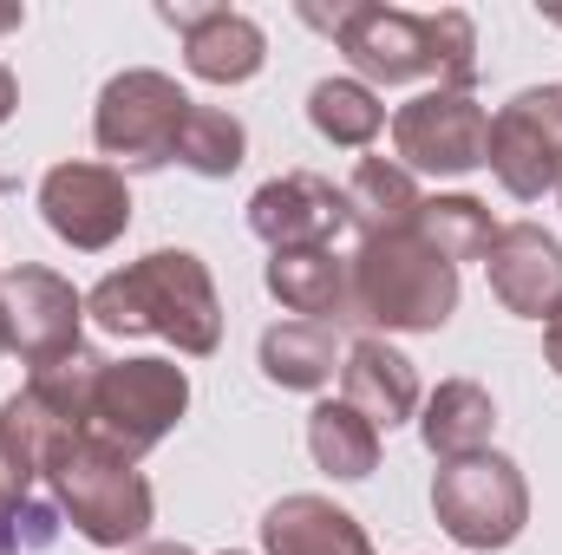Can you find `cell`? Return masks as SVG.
I'll return each mask as SVG.
<instances>
[{
  "instance_id": "cell-4",
  "label": "cell",
  "mask_w": 562,
  "mask_h": 555,
  "mask_svg": "<svg viewBox=\"0 0 562 555\" xmlns=\"http://www.w3.org/2000/svg\"><path fill=\"white\" fill-rule=\"evenodd\" d=\"M40 471L53 477L59 510L72 517V530L92 550H138L150 536L157 497H150V477L138 471V457H125L86 431V438H66Z\"/></svg>"
},
{
  "instance_id": "cell-24",
  "label": "cell",
  "mask_w": 562,
  "mask_h": 555,
  "mask_svg": "<svg viewBox=\"0 0 562 555\" xmlns=\"http://www.w3.org/2000/svg\"><path fill=\"white\" fill-rule=\"evenodd\" d=\"M307 125L327 144H340V150H367V144L380 138V125H386V105L360 79H321L307 92Z\"/></svg>"
},
{
  "instance_id": "cell-25",
  "label": "cell",
  "mask_w": 562,
  "mask_h": 555,
  "mask_svg": "<svg viewBox=\"0 0 562 555\" xmlns=\"http://www.w3.org/2000/svg\"><path fill=\"white\" fill-rule=\"evenodd\" d=\"M243 157H249V132H243V118H229V112H216V105H190L170 163H183V170H196V177H236Z\"/></svg>"
},
{
  "instance_id": "cell-15",
  "label": "cell",
  "mask_w": 562,
  "mask_h": 555,
  "mask_svg": "<svg viewBox=\"0 0 562 555\" xmlns=\"http://www.w3.org/2000/svg\"><path fill=\"white\" fill-rule=\"evenodd\" d=\"M484 269H491V294H497L504 314H517V320H550L562 307V242L543 236L537 223L497 229Z\"/></svg>"
},
{
  "instance_id": "cell-29",
  "label": "cell",
  "mask_w": 562,
  "mask_h": 555,
  "mask_svg": "<svg viewBox=\"0 0 562 555\" xmlns=\"http://www.w3.org/2000/svg\"><path fill=\"white\" fill-rule=\"evenodd\" d=\"M132 555H196V550H183V543H138Z\"/></svg>"
},
{
  "instance_id": "cell-10",
  "label": "cell",
  "mask_w": 562,
  "mask_h": 555,
  "mask_svg": "<svg viewBox=\"0 0 562 555\" xmlns=\"http://www.w3.org/2000/svg\"><path fill=\"white\" fill-rule=\"evenodd\" d=\"M393 150L413 177H471L491 157V112L471 92L431 86L413 105L393 112Z\"/></svg>"
},
{
  "instance_id": "cell-31",
  "label": "cell",
  "mask_w": 562,
  "mask_h": 555,
  "mask_svg": "<svg viewBox=\"0 0 562 555\" xmlns=\"http://www.w3.org/2000/svg\"><path fill=\"white\" fill-rule=\"evenodd\" d=\"M0 353H7V333H0Z\"/></svg>"
},
{
  "instance_id": "cell-5",
  "label": "cell",
  "mask_w": 562,
  "mask_h": 555,
  "mask_svg": "<svg viewBox=\"0 0 562 555\" xmlns=\"http://www.w3.org/2000/svg\"><path fill=\"white\" fill-rule=\"evenodd\" d=\"M431 517L458 550H510L530 530V484L504 451H477V457H451L431 477Z\"/></svg>"
},
{
  "instance_id": "cell-7",
  "label": "cell",
  "mask_w": 562,
  "mask_h": 555,
  "mask_svg": "<svg viewBox=\"0 0 562 555\" xmlns=\"http://www.w3.org/2000/svg\"><path fill=\"white\" fill-rule=\"evenodd\" d=\"M190 92L170 79V72H150L132 66L119 79H105L99 92V112H92V144L105 157H119L125 170H157L177 157V132L190 118Z\"/></svg>"
},
{
  "instance_id": "cell-27",
  "label": "cell",
  "mask_w": 562,
  "mask_h": 555,
  "mask_svg": "<svg viewBox=\"0 0 562 555\" xmlns=\"http://www.w3.org/2000/svg\"><path fill=\"white\" fill-rule=\"evenodd\" d=\"M543 360H550V373L562 380V307L543 320Z\"/></svg>"
},
{
  "instance_id": "cell-19",
  "label": "cell",
  "mask_w": 562,
  "mask_h": 555,
  "mask_svg": "<svg viewBox=\"0 0 562 555\" xmlns=\"http://www.w3.org/2000/svg\"><path fill=\"white\" fill-rule=\"evenodd\" d=\"M491 431H497V406H491V393L477 386V380H445L431 399L419 406V438L431 457H477L484 444H491Z\"/></svg>"
},
{
  "instance_id": "cell-6",
  "label": "cell",
  "mask_w": 562,
  "mask_h": 555,
  "mask_svg": "<svg viewBox=\"0 0 562 555\" xmlns=\"http://www.w3.org/2000/svg\"><path fill=\"white\" fill-rule=\"evenodd\" d=\"M183 412H190V373L177 360H105L92 380L86 431L125 457H144L177 431Z\"/></svg>"
},
{
  "instance_id": "cell-3",
  "label": "cell",
  "mask_w": 562,
  "mask_h": 555,
  "mask_svg": "<svg viewBox=\"0 0 562 555\" xmlns=\"http://www.w3.org/2000/svg\"><path fill=\"white\" fill-rule=\"evenodd\" d=\"M458 314V269L419 229L360 236L347 262V320L367 333H438Z\"/></svg>"
},
{
  "instance_id": "cell-14",
  "label": "cell",
  "mask_w": 562,
  "mask_h": 555,
  "mask_svg": "<svg viewBox=\"0 0 562 555\" xmlns=\"http://www.w3.org/2000/svg\"><path fill=\"white\" fill-rule=\"evenodd\" d=\"M164 20L183 33V66L203 86H249L269 59V39L236 7H164Z\"/></svg>"
},
{
  "instance_id": "cell-8",
  "label": "cell",
  "mask_w": 562,
  "mask_h": 555,
  "mask_svg": "<svg viewBox=\"0 0 562 555\" xmlns=\"http://www.w3.org/2000/svg\"><path fill=\"white\" fill-rule=\"evenodd\" d=\"M105 360H92L86 347L59 366H40L26 373V386L0 406V438L20 464H46L66 438H86V412H92V380H99Z\"/></svg>"
},
{
  "instance_id": "cell-23",
  "label": "cell",
  "mask_w": 562,
  "mask_h": 555,
  "mask_svg": "<svg viewBox=\"0 0 562 555\" xmlns=\"http://www.w3.org/2000/svg\"><path fill=\"white\" fill-rule=\"evenodd\" d=\"M413 229H419V242H431L451 269H458V262H484L491 242H497L491 203H477V196H464V190H451V196H425Z\"/></svg>"
},
{
  "instance_id": "cell-32",
  "label": "cell",
  "mask_w": 562,
  "mask_h": 555,
  "mask_svg": "<svg viewBox=\"0 0 562 555\" xmlns=\"http://www.w3.org/2000/svg\"><path fill=\"white\" fill-rule=\"evenodd\" d=\"M223 555H243V550H223Z\"/></svg>"
},
{
  "instance_id": "cell-2",
  "label": "cell",
  "mask_w": 562,
  "mask_h": 555,
  "mask_svg": "<svg viewBox=\"0 0 562 555\" xmlns=\"http://www.w3.org/2000/svg\"><path fill=\"white\" fill-rule=\"evenodd\" d=\"M86 314L132 340V333H157L170 340L177 353L190 360H210L223 347V301H216V281L210 269L190 256V249H150L144 262L105 275L92 294H86Z\"/></svg>"
},
{
  "instance_id": "cell-30",
  "label": "cell",
  "mask_w": 562,
  "mask_h": 555,
  "mask_svg": "<svg viewBox=\"0 0 562 555\" xmlns=\"http://www.w3.org/2000/svg\"><path fill=\"white\" fill-rule=\"evenodd\" d=\"M20 20H26V13H20V7H0V33H13V26H20Z\"/></svg>"
},
{
  "instance_id": "cell-11",
  "label": "cell",
  "mask_w": 562,
  "mask_h": 555,
  "mask_svg": "<svg viewBox=\"0 0 562 555\" xmlns=\"http://www.w3.org/2000/svg\"><path fill=\"white\" fill-rule=\"evenodd\" d=\"M40 216L66 249L99 256L132 229V183L119 163H53L40 177Z\"/></svg>"
},
{
  "instance_id": "cell-13",
  "label": "cell",
  "mask_w": 562,
  "mask_h": 555,
  "mask_svg": "<svg viewBox=\"0 0 562 555\" xmlns=\"http://www.w3.org/2000/svg\"><path fill=\"white\" fill-rule=\"evenodd\" d=\"M249 229L269 242V256L288 249H327L347 229V190H334L314 170H288L249 196Z\"/></svg>"
},
{
  "instance_id": "cell-21",
  "label": "cell",
  "mask_w": 562,
  "mask_h": 555,
  "mask_svg": "<svg viewBox=\"0 0 562 555\" xmlns=\"http://www.w3.org/2000/svg\"><path fill=\"white\" fill-rule=\"evenodd\" d=\"M334 366H340V347L327 320H281L262 333V380L281 393H321Z\"/></svg>"
},
{
  "instance_id": "cell-22",
  "label": "cell",
  "mask_w": 562,
  "mask_h": 555,
  "mask_svg": "<svg viewBox=\"0 0 562 555\" xmlns=\"http://www.w3.org/2000/svg\"><path fill=\"white\" fill-rule=\"evenodd\" d=\"M307 451H314V464H321L327 477H340V484H360V477L380 471V431L353 412L347 399H321V406L307 412Z\"/></svg>"
},
{
  "instance_id": "cell-28",
  "label": "cell",
  "mask_w": 562,
  "mask_h": 555,
  "mask_svg": "<svg viewBox=\"0 0 562 555\" xmlns=\"http://www.w3.org/2000/svg\"><path fill=\"white\" fill-rule=\"evenodd\" d=\"M13 105H20V86H13V72H7V66H0V125H7V118H13Z\"/></svg>"
},
{
  "instance_id": "cell-9",
  "label": "cell",
  "mask_w": 562,
  "mask_h": 555,
  "mask_svg": "<svg viewBox=\"0 0 562 555\" xmlns=\"http://www.w3.org/2000/svg\"><path fill=\"white\" fill-rule=\"evenodd\" d=\"M79 327H86V294L66 275H53L40 262L0 269V333H7V353H20L33 373L72 360Z\"/></svg>"
},
{
  "instance_id": "cell-18",
  "label": "cell",
  "mask_w": 562,
  "mask_h": 555,
  "mask_svg": "<svg viewBox=\"0 0 562 555\" xmlns=\"http://www.w3.org/2000/svg\"><path fill=\"white\" fill-rule=\"evenodd\" d=\"M419 177L400 157H360L347 177V223H360V236H393L419 223Z\"/></svg>"
},
{
  "instance_id": "cell-1",
  "label": "cell",
  "mask_w": 562,
  "mask_h": 555,
  "mask_svg": "<svg viewBox=\"0 0 562 555\" xmlns=\"http://www.w3.org/2000/svg\"><path fill=\"white\" fill-rule=\"evenodd\" d=\"M301 20L334 33V46L353 59L360 86L438 79L445 92H471V79H477V26L464 7L406 13V7H380V0H347V7H301Z\"/></svg>"
},
{
  "instance_id": "cell-17",
  "label": "cell",
  "mask_w": 562,
  "mask_h": 555,
  "mask_svg": "<svg viewBox=\"0 0 562 555\" xmlns=\"http://www.w3.org/2000/svg\"><path fill=\"white\" fill-rule=\"evenodd\" d=\"M262 550L269 555H373V536L340 503H327L314 490H294L262 517Z\"/></svg>"
},
{
  "instance_id": "cell-26",
  "label": "cell",
  "mask_w": 562,
  "mask_h": 555,
  "mask_svg": "<svg viewBox=\"0 0 562 555\" xmlns=\"http://www.w3.org/2000/svg\"><path fill=\"white\" fill-rule=\"evenodd\" d=\"M26 490H33V464H20L0 438V523H13L26 510Z\"/></svg>"
},
{
  "instance_id": "cell-12",
  "label": "cell",
  "mask_w": 562,
  "mask_h": 555,
  "mask_svg": "<svg viewBox=\"0 0 562 555\" xmlns=\"http://www.w3.org/2000/svg\"><path fill=\"white\" fill-rule=\"evenodd\" d=\"M497 183L517 203H537L562 183V86H530L491 118V157Z\"/></svg>"
},
{
  "instance_id": "cell-20",
  "label": "cell",
  "mask_w": 562,
  "mask_h": 555,
  "mask_svg": "<svg viewBox=\"0 0 562 555\" xmlns=\"http://www.w3.org/2000/svg\"><path fill=\"white\" fill-rule=\"evenodd\" d=\"M269 294L301 320H347V262L334 249H288L269 256Z\"/></svg>"
},
{
  "instance_id": "cell-16",
  "label": "cell",
  "mask_w": 562,
  "mask_h": 555,
  "mask_svg": "<svg viewBox=\"0 0 562 555\" xmlns=\"http://www.w3.org/2000/svg\"><path fill=\"white\" fill-rule=\"evenodd\" d=\"M340 399L373 431H393V424L419 418V366L386 333H360L340 360Z\"/></svg>"
},
{
  "instance_id": "cell-33",
  "label": "cell",
  "mask_w": 562,
  "mask_h": 555,
  "mask_svg": "<svg viewBox=\"0 0 562 555\" xmlns=\"http://www.w3.org/2000/svg\"><path fill=\"white\" fill-rule=\"evenodd\" d=\"M557 190H562V183H557Z\"/></svg>"
}]
</instances>
